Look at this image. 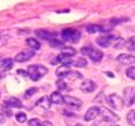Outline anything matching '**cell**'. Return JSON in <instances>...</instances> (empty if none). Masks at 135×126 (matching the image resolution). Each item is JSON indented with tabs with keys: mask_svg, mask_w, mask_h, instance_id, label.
Wrapping results in <instances>:
<instances>
[{
	"mask_svg": "<svg viewBox=\"0 0 135 126\" xmlns=\"http://www.w3.org/2000/svg\"><path fill=\"white\" fill-rule=\"evenodd\" d=\"M47 72H49V69L44 65H37V64L30 65V66H28V68H27L28 76L32 81H38V80H41L43 76L47 74Z\"/></svg>",
	"mask_w": 135,
	"mask_h": 126,
	"instance_id": "1",
	"label": "cell"
},
{
	"mask_svg": "<svg viewBox=\"0 0 135 126\" xmlns=\"http://www.w3.org/2000/svg\"><path fill=\"white\" fill-rule=\"evenodd\" d=\"M61 38L65 42H69V43H78L81 38V32L79 30L72 29V28H67L64 29L61 31Z\"/></svg>",
	"mask_w": 135,
	"mask_h": 126,
	"instance_id": "2",
	"label": "cell"
},
{
	"mask_svg": "<svg viewBox=\"0 0 135 126\" xmlns=\"http://www.w3.org/2000/svg\"><path fill=\"white\" fill-rule=\"evenodd\" d=\"M81 53L84 54V56H88L89 58H91L93 61H100L103 58V52L99 50V49H95L93 46H83L81 49Z\"/></svg>",
	"mask_w": 135,
	"mask_h": 126,
	"instance_id": "3",
	"label": "cell"
},
{
	"mask_svg": "<svg viewBox=\"0 0 135 126\" xmlns=\"http://www.w3.org/2000/svg\"><path fill=\"white\" fill-rule=\"evenodd\" d=\"M117 38L114 35H103L96 39V43L102 48H109L111 45H114L117 42Z\"/></svg>",
	"mask_w": 135,
	"mask_h": 126,
	"instance_id": "4",
	"label": "cell"
},
{
	"mask_svg": "<svg viewBox=\"0 0 135 126\" xmlns=\"http://www.w3.org/2000/svg\"><path fill=\"white\" fill-rule=\"evenodd\" d=\"M106 102L111 105L114 110H120L122 109V106H124V100L118 96V95L115 94H112V95H109V96H106Z\"/></svg>",
	"mask_w": 135,
	"mask_h": 126,
	"instance_id": "5",
	"label": "cell"
},
{
	"mask_svg": "<svg viewBox=\"0 0 135 126\" xmlns=\"http://www.w3.org/2000/svg\"><path fill=\"white\" fill-rule=\"evenodd\" d=\"M33 54H35V51L31 50V49H26V50H22L21 52L15 56L14 60L16 61V63H26V61H28L29 59H31L33 57Z\"/></svg>",
	"mask_w": 135,
	"mask_h": 126,
	"instance_id": "6",
	"label": "cell"
},
{
	"mask_svg": "<svg viewBox=\"0 0 135 126\" xmlns=\"http://www.w3.org/2000/svg\"><path fill=\"white\" fill-rule=\"evenodd\" d=\"M124 103L127 106H131L135 102V87H127L124 90Z\"/></svg>",
	"mask_w": 135,
	"mask_h": 126,
	"instance_id": "7",
	"label": "cell"
},
{
	"mask_svg": "<svg viewBox=\"0 0 135 126\" xmlns=\"http://www.w3.org/2000/svg\"><path fill=\"white\" fill-rule=\"evenodd\" d=\"M100 116H102L103 122H118L119 120V116L115 115L110 109H106V108L100 109Z\"/></svg>",
	"mask_w": 135,
	"mask_h": 126,
	"instance_id": "8",
	"label": "cell"
},
{
	"mask_svg": "<svg viewBox=\"0 0 135 126\" xmlns=\"http://www.w3.org/2000/svg\"><path fill=\"white\" fill-rule=\"evenodd\" d=\"M100 115V108L99 106H91L87 110L84 115V120L87 122H90V120H94L96 119L98 116Z\"/></svg>",
	"mask_w": 135,
	"mask_h": 126,
	"instance_id": "9",
	"label": "cell"
},
{
	"mask_svg": "<svg viewBox=\"0 0 135 126\" xmlns=\"http://www.w3.org/2000/svg\"><path fill=\"white\" fill-rule=\"evenodd\" d=\"M36 36L42 39H47V41H52V39L56 38L57 34L56 32H52V31H49V30H44V29H38L35 31Z\"/></svg>",
	"mask_w": 135,
	"mask_h": 126,
	"instance_id": "10",
	"label": "cell"
},
{
	"mask_svg": "<svg viewBox=\"0 0 135 126\" xmlns=\"http://www.w3.org/2000/svg\"><path fill=\"white\" fill-rule=\"evenodd\" d=\"M117 60L120 64H124V65H132L135 63V56L129 53H121L117 57Z\"/></svg>",
	"mask_w": 135,
	"mask_h": 126,
	"instance_id": "11",
	"label": "cell"
},
{
	"mask_svg": "<svg viewBox=\"0 0 135 126\" xmlns=\"http://www.w3.org/2000/svg\"><path fill=\"white\" fill-rule=\"evenodd\" d=\"M64 104L72 108H80L82 105V101L80 98H76L73 96H64Z\"/></svg>",
	"mask_w": 135,
	"mask_h": 126,
	"instance_id": "12",
	"label": "cell"
},
{
	"mask_svg": "<svg viewBox=\"0 0 135 126\" xmlns=\"http://www.w3.org/2000/svg\"><path fill=\"white\" fill-rule=\"evenodd\" d=\"M4 105L7 106L8 109H14V108H21V106H22V102H21L19 98L11 96V97H7L5 100V104H4Z\"/></svg>",
	"mask_w": 135,
	"mask_h": 126,
	"instance_id": "13",
	"label": "cell"
},
{
	"mask_svg": "<svg viewBox=\"0 0 135 126\" xmlns=\"http://www.w3.org/2000/svg\"><path fill=\"white\" fill-rule=\"evenodd\" d=\"M80 88H81V90L83 93H93L95 89H96V83L94 81H91V80H85V81H83L81 83Z\"/></svg>",
	"mask_w": 135,
	"mask_h": 126,
	"instance_id": "14",
	"label": "cell"
},
{
	"mask_svg": "<svg viewBox=\"0 0 135 126\" xmlns=\"http://www.w3.org/2000/svg\"><path fill=\"white\" fill-rule=\"evenodd\" d=\"M36 104H37L38 106H41L42 109L49 110V109L51 108V101H50V97H47V96H43V97L39 98L37 102H36Z\"/></svg>",
	"mask_w": 135,
	"mask_h": 126,
	"instance_id": "15",
	"label": "cell"
},
{
	"mask_svg": "<svg viewBox=\"0 0 135 126\" xmlns=\"http://www.w3.org/2000/svg\"><path fill=\"white\" fill-rule=\"evenodd\" d=\"M50 101L52 104H61L64 103V96L61 95L59 91H53L51 95H50Z\"/></svg>",
	"mask_w": 135,
	"mask_h": 126,
	"instance_id": "16",
	"label": "cell"
},
{
	"mask_svg": "<svg viewBox=\"0 0 135 126\" xmlns=\"http://www.w3.org/2000/svg\"><path fill=\"white\" fill-rule=\"evenodd\" d=\"M57 61L58 63H60L62 66H67V67H69L70 65H72V63H73V59L70 57H67V56H64V54H59V56L57 57Z\"/></svg>",
	"mask_w": 135,
	"mask_h": 126,
	"instance_id": "17",
	"label": "cell"
},
{
	"mask_svg": "<svg viewBox=\"0 0 135 126\" xmlns=\"http://www.w3.org/2000/svg\"><path fill=\"white\" fill-rule=\"evenodd\" d=\"M69 72H70L69 67H67V66H60V67H58V68H57L56 74L59 76L60 79H64V78H67V75H68Z\"/></svg>",
	"mask_w": 135,
	"mask_h": 126,
	"instance_id": "18",
	"label": "cell"
},
{
	"mask_svg": "<svg viewBox=\"0 0 135 126\" xmlns=\"http://www.w3.org/2000/svg\"><path fill=\"white\" fill-rule=\"evenodd\" d=\"M27 45L31 49V50H39L41 49V43L36 38H27Z\"/></svg>",
	"mask_w": 135,
	"mask_h": 126,
	"instance_id": "19",
	"label": "cell"
},
{
	"mask_svg": "<svg viewBox=\"0 0 135 126\" xmlns=\"http://www.w3.org/2000/svg\"><path fill=\"white\" fill-rule=\"evenodd\" d=\"M61 54L64 56H67V57H73L76 54V50L72 46H64L61 49Z\"/></svg>",
	"mask_w": 135,
	"mask_h": 126,
	"instance_id": "20",
	"label": "cell"
},
{
	"mask_svg": "<svg viewBox=\"0 0 135 126\" xmlns=\"http://www.w3.org/2000/svg\"><path fill=\"white\" fill-rule=\"evenodd\" d=\"M102 30L103 28L99 24H89V26H87V31L89 34H96L98 31H102Z\"/></svg>",
	"mask_w": 135,
	"mask_h": 126,
	"instance_id": "21",
	"label": "cell"
},
{
	"mask_svg": "<svg viewBox=\"0 0 135 126\" xmlns=\"http://www.w3.org/2000/svg\"><path fill=\"white\" fill-rule=\"evenodd\" d=\"M67 78H68L69 80H78V79H82L83 78V75H82V73L78 72V71H70V72L68 73V75H67Z\"/></svg>",
	"mask_w": 135,
	"mask_h": 126,
	"instance_id": "22",
	"label": "cell"
},
{
	"mask_svg": "<svg viewBox=\"0 0 135 126\" xmlns=\"http://www.w3.org/2000/svg\"><path fill=\"white\" fill-rule=\"evenodd\" d=\"M72 66H75V67H85V66H87V60H85L84 58H78L76 60H73Z\"/></svg>",
	"mask_w": 135,
	"mask_h": 126,
	"instance_id": "23",
	"label": "cell"
},
{
	"mask_svg": "<svg viewBox=\"0 0 135 126\" xmlns=\"http://www.w3.org/2000/svg\"><path fill=\"white\" fill-rule=\"evenodd\" d=\"M125 46L129 51H135V36L134 37H131L127 42H125Z\"/></svg>",
	"mask_w": 135,
	"mask_h": 126,
	"instance_id": "24",
	"label": "cell"
},
{
	"mask_svg": "<svg viewBox=\"0 0 135 126\" xmlns=\"http://www.w3.org/2000/svg\"><path fill=\"white\" fill-rule=\"evenodd\" d=\"M127 122L129 123L131 125L135 126V110H131V111L127 113Z\"/></svg>",
	"mask_w": 135,
	"mask_h": 126,
	"instance_id": "25",
	"label": "cell"
},
{
	"mask_svg": "<svg viewBox=\"0 0 135 126\" xmlns=\"http://www.w3.org/2000/svg\"><path fill=\"white\" fill-rule=\"evenodd\" d=\"M15 118H16V120L19 123H24L27 120V115L24 112H17L15 115Z\"/></svg>",
	"mask_w": 135,
	"mask_h": 126,
	"instance_id": "26",
	"label": "cell"
},
{
	"mask_svg": "<svg viewBox=\"0 0 135 126\" xmlns=\"http://www.w3.org/2000/svg\"><path fill=\"white\" fill-rule=\"evenodd\" d=\"M13 59H11V58H6V61H5V65L4 67H2V69L4 71H8V69H11L12 67H13Z\"/></svg>",
	"mask_w": 135,
	"mask_h": 126,
	"instance_id": "27",
	"label": "cell"
},
{
	"mask_svg": "<svg viewBox=\"0 0 135 126\" xmlns=\"http://www.w3.org/2000/svg\"><path fill=\"white\" fill-rule=\"evenodd\" d=\"M126 75L129 79L135 80V67H128V68L126 69Z\"/></svg>",
	"mask_w": 135,
	"mask_h": 126,
	"instance_id": "28",
	"label": "cell"
},
{
	"mask_svg": "<svg viewBox=\"0 0 135 126\" xmlns=\"http://www.w3.org/2000/svg\"><path fill=\"white\" fill-rule=\"evenodd\" d=\"M37 91H38V89H37V88H35V87H33V88H29L28 90H27L26 93H24V97H26V98H29L30 96H32L33 94L37 93Z\"/></svg>",
	"mask_w": 135,
	"mask_h": 126,
	"instance_id": "29",
	"label": "cell"
},
{
	"mask_svg": "<svg viewBox=\"0 0 135 126\" xmlns=\"http://www.w3.org/2000/svg\"><path fill=\"white\" fill-rule=\"evenodd\" d=\"M57 87H58L59 90H66V89L68 88V87H67V83H66L65 81H62L61 79L57 81Z\"/></svg>",
	"mask_w": 135,
	"mask_h": 126,
	"instance_id": "30",
	"label": "cell"
},
{
	"mask_svg": "<svg viewBox=\"0 0 135 126\" xmlns=\"http://www.w3.org/2000/svg\"><path fill=\"white\" fill-rule=\"evenodd\" d=\"M50 44L52 45V46H62L64 42L59 41V39H57V38H54V39H52V41H50Z\"/></svg>",
	"mask_w": 135,
	"mask_h": 126,
	"instance_id": "31",
	"label": "cell"
},
{
	"mask_svg": "<svg viewBox=\"0 0 135 126\" xmlns=\"http://www.w3.org/2000/svg\"><path fill=\"white\" fill-rule=\"evenodd\" d=\"M28 125L29 126H41V120L37 119V118H32V119H30L29 120Z\"/></svg>",
	"mask_w": 135,
	"mask_h": 126,
	"instance_id": "32",
	"label": "cell"
},
{
	"mask_svg": "<svg viewBox=\"0 0 135 126\" xmlns=\"http://www.w3.org/2000/svg\"><path fill=\"white\" fill-rule=\"evenodd\" d=\"M5 61H6V58H0V69H2V67L5 65Z\"/></svg>",
	"mask_w": 135,
	"mask_h": 126,
	"instance_id": "33",
	"label": "cell"
},
{
	"mask_svg": "<svg viewBox=\"0 0 135 126\" xmlns=\"http://www.w3.org/2000/svg\"><path fill=\"white\" fill-rule=\"evenodd\" d=\"M41 126H53V124H52V123H50V122H43L42 124H41Z\"/></svg>",
	"mask_w": 135,
	"mask_h": 126,
	"instance_id": "34",
	"label": "cell"
},
{
	"mask_svg": "<svg viewBox=\"0 0 135 126\" xmlns=\"http://www.w3.org/2000/svg\"><path fill=\"white\" fill-rule=\"evenodd\" d=\"M17 73H19V74H21V75H28V73H27L26 72V71H22V69H19V71H17Z\"/></svg>",
	"mask_w": 135,
	"mask_h": 126,
	"instance_id": "35",
	"label": "cell"
},
{
	"mask_svg": "<svg viewBox=\"0 0 135 126\" xmlns=\"http://www.w3.org/2000/svg\"><path fill=\"white\" fill-rule=\"evenodd\" d=\"M4 123H5V117H4L2 113H0V125L4 124Z\"/></svg>",
	"mask_w": 135,
	"mask_h": 126,
	"instance_id": "36",
	"label": "cell"
},
{
	"mask_svg": "<svg viewBox=\"0 0 135 126\" xmlns=\"http://www.w3.org/2000/svg\"><path fill=\"white\" fill-rule=\"evenodd\" d=\"M106 74L110 75V78H114V74H112V73H110V72H106Z\"/></svg>",
	"mask_w": 135,
	"mask_h": 126,
	"instance_id": "37",
	"label": "cell"
},
{
	"mask_svg": "<svg viewBox=\"0 0 135 126\" xmlns=\"http://www.w3.org/2000/svg\"><path fill=\"white\" fill-rule=\"evenodd\" d=\"M75 126H82V125H81V124H76Z\"/></svg>",
	"mask_w": 135,
	"mask_h": 126,
	"instance_id": "38",
	"label": "cell"
},
{
	"mask_svg": "<svg viewBox=\"0 0 135 126\" xmlns=\"http://www.w3.org/2000/svg\"><path fill=\"white\" fill-rule=\"evenodd\" d=\"M111 126H119V125H115V124H114V125H111Z\"/></svg>",
	"mask_w": 135,
	"mask_h": 126,
	"instance_id": "39",
	"label": "cell"
},
{
	"mask_svg": "<svg viewBox=\"0 0 135 126\" xmlns=\"http://www.w3.org/2000/svg\"><path fill=\"white\" fill-rule=\"evenodd\" d=\"M0 79H1V75H0Z\"/></svg>",
	"mask_w": 135,
	"mask_h": 126,
	"instance_id": "40",
	"label": "cell"
},
{
	"mask_svg": "<svg viewBox=\"0 0 135 126\" xmlns=\"http://www.w3.org/2000/svg\"><path fill=\"white\" fill-rule=\"evenodd\" d=\"M0 95H1V94H0Z\"/></svg>",
	"mask_w": 135,
	"mask_h": 126,
	"instance_id": "41",
	"label": "cell"
}]
</instances>
